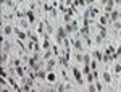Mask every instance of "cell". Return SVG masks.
I'll return each mask as SVG.
<instances>
[{
  "label": "cell",
  "mask_w": 121,
  "mask_h": 92,
  "mask_svg": "<svg viewBox=\"0 0 121 92\" xmlns=\"http://www.w3.org/2000/svg\"><path fill=\"white\" fill-rule=\"evenodd\" d=\"M7 58H8V55H7V52L3 50V53H2V63H5V61H7Z\"/></svg>",
  "instance_id": "cell-25"
},
{
  "label": "cell",
  "mask_w": 121,
  "mask_h": 92,
  "mask_svg": "<svg viewBox=\"0 0 121 92\" xmlns=\"http://www.w3.org/2000/svg\"><path fill=\"white\" fill-rule=\"evenodd\" d=\"M82 60H84V65H91V57L89 55H84Z\"/></svg>",
  "instance_id": "cell-22"
},
{
  "label": "cell",
  "mask_w": 121,
  "mask_h": 92,
  "mask_svg": "<svg viewBox=\"0 0 121 92\" xmlns=\"http://www.w3.org/2000/svg\"><path fill=\"white\" fill-rule=\"evenodd\" d=\"M47 81H50V83H55V81H56V76H55L53 73H50L48 76H47Z\"/></svg>",
  "instance_id": "cell-17"
},
{
  "label": "cell",
  "mask_w": 121,
  "mask_h": 92,
  "mask_svg": "<svg viewBox=\"0 0 121 92\" xmlns=\"http://www.w3.org/2000/svg\"><path fill=\"white\" fill-rule=\"evenodd\" d=\"M120 18H121L120 11H112V13H110V21H118Z\"/></svg>",
  "instance_id": "cell-5"
},
{
  "label": "cell",
  "mask_w": 121,
  "mask_h": 92,
  "mask_svg": "<svg viewBox=\"0 0 121 92\" xmlns=\"http://www.w3.org/2000/svg\"><path fill=\"white\" fill-rule=\"evenodd\" d=\"M3 31H5V34H11V32H13L11 26H5V28H3Z\"/></svg>",
  "instance_id": "cell-23"
},
{
  "label": "cell",
  "mask_w": 121,
  "mask_h": 92,
  "mask_svg": "<svg viewBox=\"0 0 121 92\" xmlns=\"http://www.w3.org/2000/svg\"><path fill=\"white\" fill-rule=\"evenodd\" d=\"M74 3L78 7H84V3H86V0H74Z\"/></svg>",
  "instance_id": "cell-24"
},
{
  "label": "cell",
  "mask_w": 121,
  "mask_h": 92,
  "mask_svg": "<svg viewBox=\"0 0 121 92\" xmlns=\"http://www.w3.org/2000/svg\"><path fill=\"white\" fill-rule=\"evenodd\" d=\"M95 89H97V91H102V84L97 83V79H95Z\"/></svg>",
  "instance_id": "cell-27"
},
{
  "label": "cell",
  "mask_w": 121,
  "mask_h": 92,
  "mask_svg": "<svg viewBox=\"0 0 121 92\" xmlns=\"http://www.w3.org/2000/svg\"><path fill=\"white\" fill-rule=\"evenodd\" d=\"M66 34H68V32H66L65 28H58V29H56V42L60 44L61 40H65V39H66Z\"/></svg>",
  "instance_id": "cell-1"
},
{
  "label": "cell",
  "mask_w": 121,
  "mask_h": 92,
  "mask_svg": "<svg viewBox=\"0 0 121 92\" xmlns=\"http://www.w3.org/2000/svg\"><path fill=\"white\" fill-rule=\"evenodd\" d=\"M73 15H74L73 8H68V10L65 11V16H63V18H65V21H66V23H69V19H71V16H73Z\"/></svg>",
  "instance_id": "cell-4"
},
{
  "label": "cell",
  "mask_w": 121,
  "mask_h": 92,
  "mask_svg": "<svg viewBox=\"0 0 121 92\" xmlns=\"http://www.w3.org/2000/svg\"><path fill=\"white\" fill-rule=\"evenodd\" d=\"M26 16H28V21H29V23H34V21H36V15H34V11H32V10L26 11Z\"/></svg>",
  "instance_id": "cell-6"
},
{
  "label": "cell",
  "mask_w": 121,
  "mask_h": 92,
  "mask_svg": "<svg viewBox=\"0 0 121 92\" xmlns=\"http://www.w3.org/2000/svg\"><path fill=\"white\" fill-rule=\"evenodd\" d=\"M102 40H103V37L100 36V34H99V36L95 37V42H97V44H100V42H102Z\"/></svg>",
  "instance_id": "cell-28"
},
{
  "label": "cell",
  "mask_w": 121,
  "mask_h": 92,
  "mask_svg": "<svg viewBox=\"0 0 121 92\" xmlns=\"http://www.w3.org/2000/svg\"><path fill=\"white\" fill-rule=\"evenodd\" d=\"M73 74H74L76 81H78V84H82V74H81V71H79V68H73Z\"/></svg>",
  "instance_id": "cell-2"
},
{
  "label": "cell",
  "mask_w": 121,
  "mask_h": 92,
  "mask_svg": "<svg viewBox=\"0 0 121 92\" xmlns=\"http://www.w3.org/2000/svg\"><path fill=\"white\" fill-rule=\"evenodd\" d=\"M99 21H100V24H103V26H105V24H107V23L110 21V16H108V13H105V15H102Z\"/></svg>",
  "instance_id": "cell-8"
},
{
  "label": "cell",
  "mask_w": 121,
  "mask_h": 92,
  "mask_svg": "<svg viewBox=\"0 0 121 92\" xmlns=\"http://www.w3.org/2000/svg\"><path fill=\"white\" fill-rule=\"evenodd\" d=\"M113 3H115V0H108V3L105 5V13H112L113 11Z\"/></svg>",
  "instance_id": "cell-7"
},
{
  "label": "cell",
  "mask_w": 121,
  "mask_h": 92,
  "mask_svg": "<svg viewBox=\"0 0 121 92\" xmlns=\"http://www.w3.org/2000/svg\"><path fill=\"white\" fill-rule=\"evenodd\" d=\"M81 34H82L84 37L89 36V26H82V29H81Z\"/></svg>",
  "instance_id": "cell-16"
},
{
  "label": "cell",
  "mask_w": 121,
  "mask_h": 92,
  "mask_svg": "<svg viewBox=\"0 0 121 92\" xmlns=\"http://www.w3.org/2000/svg\"><path fill=\"white\" fill-rule=\"evenodd\" d=\"M121 71V65H116V66H115V73H120Z\"/></svg>",
  "instance_id": "cell-29"
},
{
  "label": "cell",
  "mask_w": 121,
  "mask_h": 92,
  "mask_svg": "<svg viewBox=\"0 0 121 92\" xmlns=\"http://www.w3.org/2000/svg\"><path fill=\"white\" fill-rule=\"evenodd\" d=\"M65 29H66V32H68V34H69V32H74V31H78V23H76V21H73L71 24L68 23V24L65 26Z\"/></svg>",
  "instance_id": "cell-3"
},
{
  "label": "cell",
  "mask_w": 121,
  "mask_h": 92,
  "mask_svg": "<svg viewBox=\"0 0 121 92\" xmlns=\"http://www.w3.org/2000/svg\"><path fill=\"white\" fill-rule=\"evenodd\" d=\"M120 36H121V31H120Z\"/></svg>",
  "instance_id": "cell-33"
},
{
  "label": "cell",
  "mask_w": 121,
  "mask_h": 92,
  "mask_svg": "<svg viewBox=\"0 0 121 92\" xmlns=\"http://www.w3.org/2000/svg\"><path fill=\"white\" fill-rule=\"evenodd\" d=\"M28 37L31 39V42H37V36H36V34H31V32H28Z\"/></svg>",
  "instance_id": "cell-21"
},
{
  "label": "cell",
  "mask_w": 121,
  "mask_h": 92,
  "mask_svg": "<svg viewBox=\"0 0 121 92\" xmlns=\"http://www.w3.org/2000/svg\"><path fill=\"white\" fill-rule=\"evenodd\" d=\"M91 70H92V71L97 70V63H95V61H91Z\"/></svg>",
  "instance_id": "cell-26"
},
{
  "label": "cell",
  "mask_w": 121,
  "mask_h": 92,
  "mask_svg": "<svg viewBox=\"0 0 121 92\" xmlns=\"http://www.w3.org/2000/svg\"><path fill=\"white\" fill-rule=\"evenodd\" d=\"M89 13H91V16H92V18H95V16L99 15V8H95V7H92V8L89 10ZM91 16H89V18H91Z\"/></svg>",
  "instance_id": "cell-13"
},
{
  "label": "cell",
  "mask_w": 121,
  "mask_h": 92,
  "mask_svg": "<svg viewBox=\"0 0 121 92\" xmlns=\"http://www.w3.org/2000/svg\"><path fill=\"white\" fill-rule=\"evenodd\" d=\"M89 91H91V92L95 91V86H94V84H91V86H89Z\"/></svg>",
  "instance_id": "cell-30"
},
{
  "label": "cell",
  "mask_w": 121,
  "mask_h": 92,
  "mask_svg": "<svg viewBox=\"0 0 121 92\" xmlns=\"http://www.w3.org/2000/svg\"><path fill=\"white\" fill-rule=\"evenodd\" d=\"M103 79H105L107 83H110V81H112V76H110L108 71H105V73H103Z\"/></svg>",
  "instance_id": "cell-18"
},
{
  "label": "cell",
  "mask_w": 121,
  "mask_h": 92,
  "mask_svg": "<svg viewBox=\"0 0 121 92\" xmlns=\"http://www.w3.org/2000/svg\"><path fill=\"white\" fill-rule=\"evenodd\" d=\"M91 71H92V70H91V65H84L82 66V73L84 74H89Z\"/></svg>",
  "instance_id": "cell-14"
},
{
  "label": "cell",
  "mask_w": 121,
  "mask_h": 92,
  "mask_svg": "<svg viewBox=\"0 0 121 92\" xmlns=\"http://www.w3.org/2000/svg\"><path fill=\"white\" fill-rule=\"evenodd\" d=\"M52 53H55V52H50V50H45V53H42V57H44V60H47V58H50V57H52Z\"/></svg>",
  "instance_id": "cell-19"
},
{
  "label": "cell",
  "mask_w": 121,
  "mask_h": 92,
  "mask_svg": "<svg viewBox=\"0 0 121 92\" xmlns=\"http://www.w3.org/2000/svg\"><path fill=\"white\" fill-rule=\"evenodd\" d=\"M73 44H74V47L79 50V52H82V42H81V39H74Z\"/></svg>",
  "instance_id": "cell-10"
},
{
  "label": "cell",
  "mask_w": 121,
  "mask_h": 92,
  "mask_svg": "<svg viewBox=\"0 0 121 92\" xmlns=\"http://www.w3.org/2000/svg\"><path fill=\"white\" fill-rule=\"evenodd\" d=\"M86 3H94V0H86Z\"/></svg>",
  "instance_id": "cell-31"
},
{
  "label": "cell",
  "mask_w": 121,
  "mask_h": 92,
  "mask_svg": "<svg viewBox=\"0 0 121 92\" xmlns=\"http://www.w3.org/2000/svg\"><path fill=\"white\" fill-rule=\"evenodd\" d=\"M8 81H10V84H11V86H13V87H15V89H21V87H19L18 84H16V81H15V79H13V78H8Z\"/></svg>",
  "instance_id": "cell-15"
},
{
  "label": "cell",
  "mask_w": 121,
  "mask_h": 92,
  "mask_svg": "<svg viewBox=\"0 0 121 92\" xmlns=\"http://www.w3.org/2000/svg\"><path fill=\"white\" fill-rule=\"evenodd\" d=\"M100 2H102V3H105V5L108 3V0H100Z\"/></svg>",
  "instance_id": "cell-32"
},
{
  "label": "cell",
  "mask_w": 121,
  "mask_h": 92,
  "mask_svg": "<svg viewBox=\"0 0 121 92\" xmlns=\"http://www.w3.org/2000/svg\"><path fill=\"white\" fill-rule=\"evenodd\" d=\"M15 32H16V36H18L21 40H24V39L28 37V34H26V32H23V31H19V29H15Z\"/></svg>",
  "instance_id": "cell-11"
},
{
  "label": "cell",
  "mask_w": 121,
  "mask_h": 92,
  "mask_svg": "<svg viewBox=\"0 0 121 92\" xmlns=\"http://www.w3.org/2000/svg\"><path fill=\"white\" fill-rule=\"evenodd\" d=\"M15 70H16V73H18V76H21V78H24V68L19 65V66H15Z\"/></svg>",
  "instance_id": "cell-12"
},
{
  "label": "cell",
  "mask_w": 121,
  "mask_h": 92,
  "mask_svg": "<svg viewBox=\"0 0 121 92\" xmlns=\"http://www.w3.org/2000/svg\"><path fill=\"white\" fill-rule=\"evenodd\" d=\"M94 57H95V58H99V60H102V58H103V55H102V52H100V50H95V52H94Z\"/></svg>",
  "instance_id": "cell-20"
},
{
  "label": "cell",
  "mask_w": 121,
  "mask_h": 92,
  "mask_svg": "<svg viewBox=\"0 0 121 92\" xmlns=\"http://www.w3.org/2000/svg\"><path fill=\"white\" fill-rule=\"evenodd\" d=\"M55 63H56V60H55V58L48 60V61H47V71H52V70H53V66H55Z\"/></svg>",
  "instance_id": "cell-9"
}]
</instances>
